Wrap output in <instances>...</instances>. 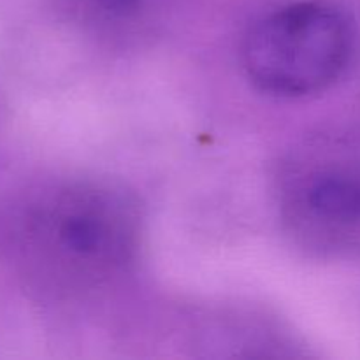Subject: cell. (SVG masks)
Instances as JSON below:
<instances>
[{"label": "cell", "mask_w": 360, "mask_h": 360, "mask_svg": "<svg viewBox=\"0 0 360 360\" xmlns=\"http://www.w3.org/2000/svg\"><path fill=\"white\" fill-rule=\"evenodd\" d=\"M352 28L336 7L301 2L253 25L243 44L250 79L274 95L297 97L329 86L347 67Z\"/></svg>", "instance_id": "obj_1"}, {"label": "cell", "mask_w": 360, "mask_h": 360, "mask_svg": "<svg viewBox=\"0 0 360 360\" xmlns=\"http://www.w3.org/2000/svg\"><path fill=\"white\" fill-rule=\"evenodd\" d=\"M53 234L76 271L104 273L129 259L137 234L136 211L111 190L76 188L56 204Z\"/></svg>", "instance_id": "obj_2"}, {"label": "cell", "mask_w": 360, "mask_h": 360, "mask_svg": "<svg viewBox=\"0 0 360 360\" xmlns=\"http://www.w3.org/2000/svg\"><path fill=\"white\" fill-rule=\"evenodd\" d=\"M294 218L309 234L360 225V178L340 171L313 174L295 192Z\"/></svg>", "instance_id": "obj_3"}, {"label": "cell", "mask_w": 360, "mask_h": 360, "mask_svg": "<svg viewBox=\"0 0 360 360\" xmlns=\"http://www.w3.org/2000/svg\"><path fill=\"white\" fill-rule=\"evenodd\" d=\"M90 4L108 16H125L139 6V0H90Z\"/></svg>", "instance_id": "obj_4"}]
</instances>
